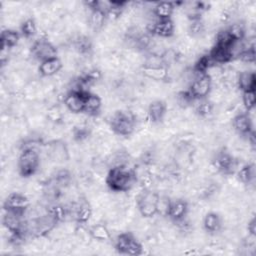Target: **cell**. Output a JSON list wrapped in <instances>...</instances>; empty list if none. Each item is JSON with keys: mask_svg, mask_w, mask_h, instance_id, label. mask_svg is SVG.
<instances>
[{"mask_svg": "<svg viewBox=\"0 0 256 256\" xmlns=\"http://www.w3.org/2000/svg\"><path fill=\"white\" fill-rule=\"evenodd\" d=\"M137 181L136 172L127 165L112 166L106 176V184L114 192H127Z\"/></svg>", "mask_w": 256, "mask_h": 256, "instance_id": "cell-1", "label": "cell"}, {"mask_svg": "<svg viewBox=\"0 0 256 256\" xmlns=\"http://www.w3.org/2000/svg\"><path fill=\"white\" fill-rule=\"evenodd\" d=\"M136 120L132 112L128 110L116 111L109 121L111 130L120 136H129L135 130Z\"/></svg>", "mask_w": 256, "mask_h": 256, "instance_id": "cell-2", "label": "cell"}, {"mask_svg": "<svg viewBox=\"0 0 256 256\" xmlns=\"http://www.w3.org/2000/svg\"><path fill=\"white\" fill-rule=\"evenodd\" d=\"M40 165V155L37 148L21 149L18 158V172L21 177L28 178L33 176Z\"/></svg>", "mask_w": 256, "mask_h": 256, "instance_id": "cell-3", "label": "cell"}, {"mask_svg": "<svg viewBox=\"0 0 256 256\" xmlns=\"http://www.w3.org/2000/svg\"><path fill=\"white\" fill-rule=\"evenodd\" d=\"M160 196L156 191L145 189L137 197V208L141 216L151 218L159 212Z\"/></svg>", "mask_w": 256, "mask_h": 256, "instance_id": "cell-4", "label": "cell"}, {"mask_svg": "<svg viewBox=\"0 0 256 256\" xmlns=\"http://www.w3.org/2000/svg\"><path fill=\"white\" fill-rule=\"evenodd\" d=\"M57 224L58 222L46 212L44 215L26 221L25 230L33 237H43L51 232Z\"/></svg>", "mask_w": 256, "mask_h": 256, "instance_id": "cell-5", "label": "cell"}, {"mask_svg": "<svg viewBox=\"0 0 256 256\" xmlns=\"http://www.w3.org/2000/svg\"><path fill=\"white\" fill-rule=\"evenodd\" d=\"M115 249L118 253L130 256H138L143 253V246L130 232L120 233L115 240Z\"/></svg>", "mask_w": 256, "mask_h": 256, "instance_id": "cell-6", "label": "cell"}, {"mask_svg": "<svg viewBox=\"0 0 256 256\" xmlns=\"http://www.w3.org/2000/svg\"><path fill=\"white\" fill-rule=\"evenodd\" d=\"M213 166L219 173L229 176L236 172L238 168V162L229 151L222 149L218 151L213 158Z\"/></svg>", "mask_w": 256, "mask_h": 256, "instance_id": "cell-7", "label": "cell"}, {"mask_svg": "<svg viewBox=\"0 0 256 256\" xmlns=\"http://www.w3.org/2000/svg\"><path fill=\"white\" fill-rule=\"evenodd\" d=\"M212 88V79L210 74L205 73V74H199L196 75L195 79L192 81L189 92L193 96L195 100H200V99H205Z\"/></svg>", "mask_w": 256, "mask_h": 256, "instance_id": "cell-8", "label": "cell"}, {"mask_svg": "<svg viewBox=\"0 0 256 256\" xmlns=\"http://www.w3.org/2000/svg\"><path fill=\"white\" fill-rule=\"evenodd\" d=\"M32 56L40 62L57 57L56 47L47 39L40 38L34 41L31 46Z\"/></svg>", "mask_w": 256, "mask_h": 256, "instance_id": "cell-9", "label": "cell"}, {"mask_svg": "<svg viewBox=\"0 0 256 256\" xmlns=\"http://www.w3.org/2000/svg\"><path fill=\"white\" fill-rule=\"evenodd\" d=\"M90 91H69L64 97L65 107L72 113H82L84 111L85 99L90 94Z\"/></svg>", "mask_w": 256, "mask_h": 256, "instance_id": "cell-10", "label": "cell"}, {"mask_svg": "<svg viewBox=\"0 0 256 256\" xmlns=\"http://www.w3.org/2000/svg\"><path fill=\"white\" fill-rule=\"evenodd\" d=\"M175 30L174 22L171 18L168 19H157L150 23L147 27V32L150 35L158 36L161 38H169L173 36Z\"/></svg>", "mask_w": 256, "mask_h": 256, "instance_id": "cell-11", "label": "cell"}, {"mask_svg": "<svg viewBox=\"0 0 256 256\" xmlns=\"http://www.w3.org/2000/svg\"><path fill=\"white\" fill-rule=\"evenodd\" d=\"M24 216H25V214H23V213L4 210V214H3V218H2L3 226L10 233L26 231L25 230L26 221L24 220Z\"/></svg>", "mask_w": 256, "mask_h": 256, "instance_id": "cell-12", "label": "cell"}, {"mask_svg": "<svg viewBox=\"0 0 256 256\" xmlns=\"http://www.w3.org/2000/svg\"><path fill=\"white\" fill-rule=\"evenodd\" d=\"M189 211V205L184 199H176L169 201L166 215L175 223L184 222Z\"/></svg>", "mask_w": 256, "mask_h": 256, "instance_id": "cell-13", "label": "cell"}, {"mask_svg": "<svg viewBox=\"0 0 256 256\" xmlns=\"http://www.w3.org/2000/svg\"><path fill=\"white\" fill-rule=\"evenodd\" d=\"M29 207L28 198L18 192H13L8 195L3 203V210H9L14 212H19L25 214Z\"/></svg>", "mask_w": 256, "mask_h": 256, "instance_id": "cell-14", "label": "cell"}, {"mask_svg": "<svg viewBox=\"0 0 256 256\" xmlns=\"http://www.w3.org/2000/svg\"><path fill=\"white\" fill-rule=\"evenodd\" d=\"M233 128L237 133L244 136H249L253 133L252 120L248 113H239L232 120Z\"/></svg>", "mask_w": 256, "mask_h": 256, "instance_id": "cell-15", "label": "cell"}, {"mask_svg": "<svg viewBox=\"0 0 256 256\" xmlns=\"http://www.w3.org/2000/svg\"><path fill=\"white\" fill-rule=\"evenodd\" d=\"M208 55L214 64H226L234 59L231 47L214 45Z\"/></svg>", "mask_w": 256, "mask_h": 256, "instance_id": "cell-16", "label": "cell"}, {"mask_svg": "<svg viewBox=\"0 0 256 256\" xmlns=\"http://www.w3.org/2000/svg\"><path fill=\"white\" fill-rule=\"evenodd\" d=\"M167 112L166 103L162 100H154L148 106V117L153 123L163 121Z\"/></svg>", "mask_w": 256, "mask_h": 256, "instance_id": "cell-17", "label": "cell"}, {"mask_svg": "<svg viewBox=\"0 0 256 256\" xmlns=\"http://www.w3.org/2000/svg\"><path fill=\"white\" fill-rule=\"evenodd\" d=\"M106 19H107L106 13L100 7L99 1H97L96 7L93 9H90V14H89V18H88V22H89L91 29L95 32L101 30L102 27L104 26Z\"/></svg>", "mask_w": 256, "mask_h": 256, "instance_id": "cell-18", "label": "cell"}, {"mask_svg": "<svg viewBox=\"0 0 256 256\" xmlns=\"http://www.w3.org/2000/svg\"><path fill=\"white\" fill-rule=\"evenodd\" d=\"M62 61L58 57H55L40 62L38 70L42 76L50 77L57 74L62 69Z\"/></svg>", "mask_w": 256, "mask_h": 256, "instance_id": "cell-19", "label": "cell"}, {"mask_svg": "<svg viewBox=\"0 0 256 256\" xmlns=\"http://www.w3.org/2000/svg\"><path fill=\"white\" fill-rule=\"evenodd\" d=\"M49 148V155L57 160V161H67L69 159V154H68V149L67 146L64 142L60 140H55L49 143L48 145Z\"/></svg>", "mask_w": 256, "mask_h": 256, "instance_id": "cell-20", "label": "cell"}, {"mask_svg": "<svg viewBox=\"0 0 256 256\" xmlns=\"http://www.w3.org/2000/svg\"><path fill=\"white\" fill-rule=\"evenodd\" d=\"M236 83L238 88L242 91H251L255 90L256 86V76L254 72L251 71H243L240 72L237 76Z\"/></svg>", "mask_w": 256, "mask_h": 256, "instance_id": "cell-21", "label": "cell"}, {"mask_svg": "<svg viewBox=\"0 0 256 256\" xmlns=\"http://www.w3.org/2000/svg\"><path fill=\"white\" fill-rule=\"evenodd\" d=\"M222 227L221 217L216 212H209L204 216L203 228L207 233L216 234Z\"/></svg>", "mask_w": 256, "mask_h": 256, "instance_id": "cell-22", "label": "cell"}, {"mask_svg": "<svg viewBox=\"0 0 256 256\" xmlns=\"http://www.w3.org/2000/svg\"><path fill=\"white\" fill-rule=\"evenodd\" d=\"M21 34L20 32L13 30V29H5L1 32V48L5 49H11L15 47L19 40H20Z\"/></svg>", "mask_w": 256, "mask_h": 256, "instance_id": "cell-23", "label": "cell"}, {"mask_svg": "<svg viewBox=\"0 0 256 256\" xmlns=\"http://www.w3.org/2000/svg\"><path fill=\"white\" fill-rule=\"evenodd\" d=\"M101 107H102L101 98L94 93H90L85 99L83 113H86L90 116H96L97 114H99Z\"/></svg>", "mask_w": 256, "mask_h": 256, "instance_id": "cell-24", "label": "cell"}, {"mask_svg": "<svg viewBox=\"0 0 256 256\" xmlns=\"http://www.w3.org/2000/svg\"><path fill=\"white\" fill-rule=\"evenodd\" d=\"M175 9V3L161 1L156 3L153 8V14L157 19H168L171 18Z\"/></svg>", "mask_w": 256, "mask_h": 256, "instance_id": "cell-25", "label": "cell"}, {"mask_svg": "<svg viewBox=\"0 0 256 256\" xmlns=\"http://www.w3.org/2000/svg\"><path fill=\"white\" fill-rule=\"evenodd\" d=\"M92 215V209L88 202L82 201L75 206L74 219L79 224H85L88 222Z\"/></svg>", "mask_w": 256, "mask_h": 256, "instance_id": "cell-26", "label": "cell"}, {"mask_svg": "<svg viewBox=\"0 0 256 256\" xmlns=\"http://www.w3.org/2000/svg\"><path fill=\"white\" fill-rule=\"evenodd\" d=\"M143 74L156 81H164L167 80L169 77L168 67L161 66V67H143Z\"/></svg>", "mask_w": 256, "mask_h": 256, "instance_id": "cell-27", "label": "cell"}, {"mask_svg": "<svg viewBox=\"0 0 256 256\" xmlns=\"http://www.w3.org/2000/svg\"><path fill=\"white\" fill-rule=\"evenodd\" d=\"M237 178L243 184H251L255 179V166L254 164H246L237 171Z\"/></svg>", "mask_w": 256, "mask_h": 256, "instance_id": "cell-28", "label": "cell"}, {"mask_svg": "<svg viewBox=\"0 0 256 256\" xmlns=\"http://www.w3.org/2000/svg\"><path fill=\"white\" fill-rule=\"evenodd\" d=\"M59 189L66 188L70 185L72 181L71 172L67 169H60L58 170L51 180Z\"/></svg>", "mask_w": 256, "mask_h": 256, "instance_id": "cell-29", "label": "cell"}, {"mask_svg": "<svg viewBox=\"0 0 256 256\" xmlns=\"http://www.w3.org/2000/svg\"><path fill=\"white\" fill-rule=\"evenodd\" d=\"M127 2L125 1H110L107 2V7L105 10L107 19H117L123 12L125 5Z\"/></svg>", "mask_w": 256, "mask_h": 256, "instance_id": "cell-30", "label": "cell"}, {"mask_svg": "<svg viewBox=\"0 0 256 256\" xmlns=\"http://www.w3.org/2000/svg\"><path fill=\"white\" fill-rule=\"evenodd\" d=\"M73 45H74L75 50L81 55H89L93 49L92 41L90 40V38H88L87 36H84V35L78 36L74 40Z\"/></svg>", "mask_w": 256, "mask_h": 256, "instance_id": "cell-31", "label": "cell"}, {"mask_svg": "<svg viewBox=\"0 0 256 256\" xmlns=\"http://www.w3.org/2000/svg\"><path fill=\"white\" fill-rule=\"evenodd\" d=\"M89 234L90 236L98 241H107L110 239L111 235H110V231L107 228L106 225L99 223V224H95L93 225L90 229H89Z\"/></svg>", "mask_w": 256, "mask_h": 256, "instance_id": "cell-32", "label": "cell"}, {"mask_svg": "<svg viewBox=\"0 0 256 256\" xmlns=\"http://www.w3.org/2000/svg\"><path fill=\"white\" fill-rule=\"evenodd\" d=\"M214 65V63L212 62L210 56L208 54L202 55L201 57H199L197 59V61L195 62L194 66H193V72L196 75L199 74H205L208 73V70Z\"/></svg>", "mask_w": 256, "mask_h": 256, "instance_id": "cell-33", "label": "cell"}, {"mask_svg": "<svg viewBox=\"0 0 256 256\" xmlns=\"http://www.w3.org/2000/svg\"><path fill=\"white\" fill-rule=\"evenodd\" d=\"M46 212L50 216H52L58 223L63 221L66 218V216L68 215L67 208H65L64 206H62L60 204H57V203L49 205L46 209Z\"/></svg>", "mask_w": 256, "mask_h": 256, "instance_id": "cell-34", "label": "cell"}, {"mask_svg": "<svg viewBox=\"0 0 256 256\" xmlns=\"http://www.w3.org/2000/svg\"><path fill=\"white\" fill-rule=\"evenodd\" d=\"M229 36L234 42L243 41L245 37V27L241 23H233L226 28Z\"/></svg>", "mask_w": 256, "mask_h": 256, "instance_id": "cell-35", "label": "cell"}, {"mask_svg": "<svg viewBox=\"0 0 256 256\" xmlns=\"http://www.w3.org/2000/svg\"><path fill=\"white\" fill-rule=\"evenodd\" d=\"M198 103L195 106V112L200 117H207L209 116L213 111V104L205 99L197 100Z\"/></svg>", "mask_w": 256, "mask_h": 256, "instance_id": "cell-36", "label": "cell"}, {"mask_svg": "<svg viewBox=\"0 0 256 256\" xmlns=\"http://www.w3.org/2000/svg\"><path fill=\"white\" fill-rule=\"evenodd\" d=\"M36 30H37L36 23L32 18H28L24 20L20 26V34L25 38H30L34 36L36 33Z\"/></svg>", "mask_w": 256, "mask_h": 256, "instance_id": "cell-37", "label": "cell"}, {"mask_svg": "<svg viewBox=\"0 0 256 256\" xmlns=\"http://www.w3.org/2000/svg\"><path fill=\"white\" fill-rule=\"evenodd\" d=\"M152 35H150L148 32L143 33L141 32L133 41L132 44L139 50H146L151 46L152 43Z\"/></svg>", "mask_w": 256, "mask_h": 256, "instance_id": "cell-38", "label": "cell"}, {"mask_svg": "<svg viewBox=\"0 0 256 256\" xmlns=\"http://www.w3.org/2000/svg\"><path fill=\"white\" fill-rule=\"evenodd\" d=\"M90 129L89 127L85 126V125H78L76 127H74L72 134H73V138L75 141L78 142H82L84 140H86L89 136H90Z\"/></svg>", "mask_w": 256, "mask_h": 256, "instance_id": "cell-39", "label": "cell"}, {"mask_svg": "<svg viewBox=\"0 0 256 256\" xmlns=\"http://www.w3.org/2000/svg\"><path fill=\"white\" fill-rule=\"evenodd\" d=\"M204 29H205V26H204V22L202 21L201 17L190 19L189 32L192 36L201 35L204 32Z\"/></svg>", "mask_w": 256, "mask_h": 256, "instance_id": "cell-40", "label": "cell"}, {"mask_svg": "<svg viewBox=\"0 0 256 256\" xmlns=\"http://www.w3.org/2000/svg\"><path fill=\"white\" fill-rule=\"evenodd\" d=\"M255 48L254 46H248V47H245L241 52L240 54L237 56V58L239 60H241L242 62H245V63H253L255 61Z\"/></svg>", "mask_w": 256, "mask_h": 256, "instance_id": "cell-41", "label": "cell"}, {"mask_svg": "<svg viewBox=\"0 0 256 256\" xmlns=\"http://www.w3.org/2000/svg\"><path fill=\"white\" fill-rule=\"evenodd\" d=\"M242 102L247 111H251L255 107V90L242 92Z\"/></svg>", "mask_w": 256, "mask_h": 256, "instance_id": "cell-42", "label": "cell"}, {"mask_svg": "<svg viewBox=\"0 0 256 256\" xmlns=\"http://www.w3.org/2000/svg\"><path fill=\"white\" fill-rule=\"evenodd\" d=\"M177 101L179 103L180 106L182 107H186V106H189L190 104H192L194 101H196L193 96L190 94V92L187 90V91H182L178 94V97H177Z\"/></svg>", "mask_w": 256, "mask_h": 256, "instance_id": "cell-43", "label": "cell"}, {"mask_svg": "<svg viewBox=\"0 0 256 256\" xmlns=\"http://www.w3.org/2000/svg\"><path fill=\"white\" fill-rule=\"evenodd\" d=\"M247 230H248V234H249V235L256 236V220H255V218H252V219L248 222Z\"/></svg>", "mask_w": 256, "mask_h": 256, "instance_id": "cell-44", "label": "cell"}]
</instances>
